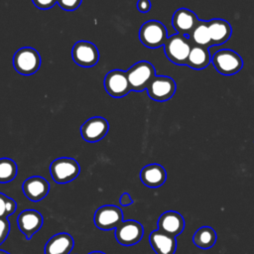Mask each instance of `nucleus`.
Wrapping results in <instances>:
<instances>
[{
  "mask_svg": "<svg viewBox=\"0 0 254 254\" xmlns=\"http://www.w3.org/2000/svg\"><path fill=\"white\" fill-rule=\"evenodd\" d=\"M132 91L141 92L147 89L151 80L156 76L154 65L147 61L135 63L126 71Z\"/></svg>",
  "mask_w": 254,
  "mask_h": 254,
  "instance_id": "nucleus-2",
  "label": "nucleus"
},
{
  "mask_svg": "<svg viewBox=\"0 0 254 254\" xmlns=\"http://www.w3.org/2000/svg\"><path fill=\"white\" fill-rule=\"evenodd\" d=\"M207 25L212 46L222 45L230 38L232 28L227 21L223 19H212L207 22Z\"/></svg>",
  "mask_w": 254,
  "mask_h": 254,
  "instance_id": "nucleus-20",
  "label": "nucleus"
},
{
  "mask_svg": "<svg viewBox=\"0 0 254 254\" xmlns=\"http://www.w3.org/2000/svg\"><path fill=\"white\" fill-rule=\"evenodd\" d=\"M32 1L37 8L42 10L50 9L58 3V0H32Z\"/></svg>",
  "mask_w": 254,
  "mask_h": 254,
  "instance_id": "nucleus-28",
  "label": "nucleus"
},
{
  "mask_svg": "<svg viewBox=\"0 0 254 254\" xmlns=\"http://www.w3.org/2000/svg\"><path fill=\"white\" fill-rule=\"evenodd\" d=\"M0 254H10V253L7 252V251H4V250H1V249H0Z\"/></svg>",
  "mask_w": 254,
  "mask_h": 254,
  "instance_id": "nucleus-32",
  "label": "nucleus"
},
{
  "mask_svg": "<svg viewBox=\"0 0 254 254\" xmlns=\"http://www.w3.org/2000/svg\"><path fill=\"white\" fill-rule=\"evenodd\" d=\"M149 242L156 254H175L177 239L160 230H154L149 235Z\"/></svg>",
  "mask_w": 254,
  "mask_h": 254,
  "instance_id": "nucleus-17",
  "label": "nucleus"
},
{
  "mask_svg": "<svg viewBox=\"0 0 254 254\" xmlns=\"http://www.w3.org/2000/svg\"><path fill=\"white\" fill-rule=\"evenodd\" d=\"M189 39L192 45L204 47L207 49L211 47L212 43H211L209 31H208L207 22L198 20L196 26L189 35Z\"/></svg>",
  "mask_w": 254,
  "mask_h": 254,
  "instance_id": "nucleus-23",
  "label": "nucleus"
},
{
  "mask_svg": "<svg viewBox=\"0 0 254 254\" xmlns=\"http://www.w3.org/2000/svg\"><path fill=\"white\" fill-rule=\"evenodd\" d=\"M197 22L196 15L187 8L178 9L172 18V25L175 30L185 36H189L191 33Z\"/></svg>",
  "mask_w": 254,
  "mask_h": 254,
  "instance_id": "nucleus-16",
  "label": "nucleus"
},
{
  "mask_svg": "<svg viewBox=\"0 0 254 254\" xmlns=\"http://www.w3.org/2000/svg\"><path fill=\"white\" fill-rule=\"evenodd\" d=\"M168 31L165 25L157 20H149L145 22L139 30V40L150 49H156L164 46Z\"/></svg>",
  "mask_w": 254,
  "mask_h": 254,
  "instance_id": "nucleus-4",
  "label": "nucleus"
},
{
  "mask_svg": "<svg viewBox=\"0 0 254 254\" xmlns=\"http://www.w3.org/2000/svg\"><path fill=\"white\" fill-rule=\"evenodd\" d=\"M211 58L207 48L192 45L187 61V65L193 69H203L209 64Z\"/></svg>",
  "mask_w": 254,
  "mask_h": 254,
  "instance_id": "nucleus-21",
  "label": "nucleus"
},
{
  "mask_svg": "<svg viewBox=\"0 0 254 254\" xmlns=\"http://www.w3.org/2000/svg\"><path fill=\"white\" fill-rule=\"evenodd\" d=\"M17 209L16 201L8 195L0 192V218H8Z\"/></svg>",
  "mask_w": 254,
  "mask_h": 254,
  "instance_id": "nucleus-25",
  "label": "nucleus"
},
{
  "mask_svg": "<svg viewBox=\"0 0 254 254\" xmlns=\"http://www.w3.org/2000/svg\"><path fill=\"white\" fill-rule=\"evenodd\" d=\"M74 241L66 232L57 233L52 236L45 246V254H69L73 248Z\"/></svg>",
  "mask_w": 254,
  "mask_h": 254,
  "instance_id": "nucleus-19",
  "label": "nucleus"
},
{
  "mask_svg": "<svg viewBox=\"0 0 254 254\" xmlns=\"http://www.w3.org/2000/svg\"><path fill=\"white\" fill-rule=\"evenodd\" d=\"M103 84L106 92L112 97L120 98L131 91L127 72L121 69H112L107 72Z\"/></svg>",
  "mask_w": 254,
  "mask_h": 254,
  "instance_id": "nucleus-8",
  "label": "nucleus"
},
{
  "mask_svg": "<svg viewBox=\"0 0 254 254\" xmlns=\"http://www.w3.org/2000/svg\"><path fill=\"white\" fill-rule=\"evenodd\" d=\"M13 65L17 72L23 75H31L40 68V54L34 48L23 47L14 54Z\"/></svg>",
  "mask_w": 254,
  "mask_h": 254,
  "instance_id": "nucleus-5",
  "label": "nucleus"
},
{
  "mask_svg": "<svg viewBox=\"0 0 254 254\" xmlns=\"http://www.w3.org/2000/svg\"><path fill=\"white\" fill-rule=\"evenodd\" d=\"M71 57L77 65L91 67L97 64L99 60V52L93 43L88 41H78L71 49Z\"/></svg>",
  "mask_w": 254,
  "mask_h": 254,
  "instance_id": "nucleus-10",
  "label": "nucleus"
},
{
  "mask_svg": "<svg viewBox=\"0 0 254 254\" xmlns=\"http://www.w3.org/2000/svg\"><path fill=\"white\" fill-rule=\"evenodd\" d=\"M192 44L189 37L182 34H174L167 38L164 44V51L167 58L179 65L187 64V61Z\"/></svg>",
  "mask_w": 254,
  "mask_h": 254,
  "instance_id": "nucleus-1",
  "label": "nucleus"
},
{
  "mask_svg": "<svg viewBox=\"0 0 254 254\" xmlns=\"http://www.w3.org/2000/svg\"><path fill=\"white\" fill-rule=\"evenodd\" d=\"M18 168L14 160L10 158L0 159V184H7L17 176Z\"/></svg>",
  "mask_w": 254,
  "mask_h": 254,
  "instance_id": "nucleus-24",
  "label": "nucleus"
},
{
  "mask_svg": "<svg viewBox=\"0 0 254 254\" xmlns=\"http://www.w3.org/2000/svg\"><path fill=\"white\" fill-rule=\"evenodd\" d=\"M88 254H105V253L101 252V251H92V252H90Z\"/></svg>",
  "mask_w": 254,
  "mask_h": 254,
  "instance_id": "nucleus-31",
  "label": "nucleus"
},
{
  "mask_svg": "<svg viewBox=\"0 0 254 254\" xmlns=\"http://www.w3.org/2000/svg\"><path fill=\"white\" fill-rule=\"evenodd\" d=\"M81 2L82 0H58V5L63 10L74 11L80 6Z\"/></svg>",
  "mask_w": 254,
  "mask_h": 254,
  "instance_id": "nucleus-26",
  "label": "nucleus"
},
{
  "mask_svg": "<svg viewBox=\"0 0 254 254\" xmlns=\"http://www.w3.org/2000/svg\"><path fill=\"white\" fill-rule=\"evenodd\" d=\"M137 9L141 13H147L151 9V1L150 0H138L137 1Z\"/></svg>",
  "mask_w": 254,
  "mask_h": 254,
  "instance_id": "nucleus-29",
  "label": "nucleus"
},
{
  "mask_svg": "<svg viewBox=\"0 0 254 254\" xmlns=\"http://www.w3.org/2000/svg\"><path fill=\"white\" fill-rule=\"evenodd\" d=\"M93 220L97 228L106 231L116 228L124 219L120 207L113 204H105L95 210Z\"/></svg>",
  "mask_w": 254,
  "mask_h": 254,
  "instance_id": "nucleus-7",
  "label": "nucleus"
},
{
  "mask_svg": "<svg viewBox=\"0 0 254 254\" xmlns=\"http://www.w3.org/2000/svg\"><path fill=\"white\" fill-rule=\"evenodd\" d=\"M211 62L214 68L223 75L235 74L243 66L241 57L234 51L227 49L215 52Z\"/></svg>",
  "mask_w": 254,
  "mask_h": 254,
  "instance_id": "nucleus-6",
  "label": "nucleus"
},
{
  "mask_svg": "<svg viewBox=\"0 0 254 254\" xmlns=\"http://www.w3.org/2000/svg\"><path fill=\"white\" fill-rule=\"evenodd\" d=\"M44 222L42 214L35 209H25L17 217V225L20 231L29 240L38 232Z\"/></svg>",
  "mask_w": 254,
  "mask_h": 254,
  "instance_id": "nucleus-13",
  "label": "nucleus"
},
{
  "mask_svg": "<svg viewBox=\"0 0 254 254\" xmlns=\"http://www.w3.org/2000/svg\"><path fill=\"white\" fill-rule=\"evenodd\" d=\"M216 239V232L210 226H201L194 232L192 236L193 244L201 249L211 248L215 244Z\"/></svg>",
  "mask_w": 254,
  "mask_h": 254,
  "instance_id": "nucleus-22",
  "label": "nucleus"
},
{
  "mask_svg": "<svg viewBox=\"0 0 254 254\" xmlns=\"http://www.w3.org/2000/svg\"><path fill=\"white\" fill-rule=\"evenodd\" d=\"M79 164L72 158H58L50 165L51 176L57 184L63 185L73 181L79 175Z\"/></svg>",
  "mask_w": 254,
  "mask_h": 254,
  "instance_id": "nucleus-3",
  "label": "nucleus"
},
{
  "mask_svg": "<svg viewBox=\"0 0 254 254\" xmlns=\"http://www.w3.org/2000/svg\"><path fill=\"white\" fill-rule=\"evenodd\" d=\"M176 82L172 77L156 75L147 86V92L151 99L163 102L172 98L176 92Z\"/></svg>",
  "mask_w": 254,
  "mask_h": 254,
  "instance_id": "nucleus-9",
  "label": "nucleus"
},
{
  "mask_svg": "<svg viewBox=\"0 0 254 254\" xmlns=\"http://www.w3.org/2000/svg\"><path fill=\"white\" fill-rule=\"evenodd\" d=\"M109 130L108 121L100 116H94L87 119L80 127L82 139L89 143L100 141Z\"/></svg>",
  "mask_w": 254,
  "mask_h": 254,
  "instance_id": "nucleus-12",
  "label": "nucleus"
},
{
  "mask_svg": "<svg viewBox=\"0 0 254 254\" xmlns=\"http://www.w3.org/2000/svg\"><path fill=\"white\" fill-rule=\"evenodd\" d=\"M10 232V223L8 218H0V245L6 240Z\"/></svg>",
  "mask_w": 254,
  "mask_h": 254,
  "instance_id": "nucleus-27",
  "label": "nucleus"
},
{
  "mask_svg": "<svg viewBox=\"0 0 254 254\" xmlns=\"http://www.w3.org/2000/svg\"><path fill=\"white\" fill-rule=\"evenodd\" d=\"M140 180L149 188H159L165 184L167 173L163 166L159 164H149L141 170Z\"/></svg>",
  "mask_w": 254,
  "mask_h": 254,
  "instance_id": "nucleus-18",
  "label": "nucleus"
},
{
  "mask_svg": "<svg viewBox=\"0 0 254 254\" xmlns=\"http://www.w3.org/2000/svg\"><path fill=\"white\" fill-rule=\"evenodd\" d=\"M158 230L177 237L185 229V218L183 215L175 210H168L162 213L158 219Z\"/></svg>",
  "mask_w": 254,
  "mask_h": 254,
  "instance_id": "nucleus-14",
  "label": "nucleus"
},
{
  "mask_svg": "<svg viewBox=\"0 0 254 254\" xmlns=\"http://www.w3.org/2000/svg\"><path fill=\"white\" fill-rule=\"evenodd\" d=\"M115 238L123 246H131L138 243L144 234L143 225L133 219L123 220L115 228Z\"/></svg>",
  "mask_w": 254,
  "mask_h": 254,
  "instance_id": "nucleus-11",
  "label": "nucleus"
},
{
  "mask_svg": "<svg viewBox=\"0 0 254 254\" xmlns=\"http://www.w3.org/2000/svg\"><path fill=\"white\" fill-rule=\"evenodd\" d=\"M23 192L25 196L31 201L38 202L44 199L50 190L49 182L40 176H33L24 181Z\"/></svg>",
  "mask_w": 254,
  "mask_h": 254,
  "instance_id": "nucleus-15",
  "label": "nucleus"
},
{
  "mask_svg": "<svg viewBox=\"0 0 254 254\" xmlns=\"http://www.w3.org/2000/svg\"><path fill=\"white\" fill-rule=\"evenodd\" d=\"M119 202H120V204L122 206H128V205H131L134 201H133V199L131 198V196H130V194L128 192H123L120 195Z\"/></svg>",
  "mask_w": 254,
  "mask_h": 254,
  "instance_id": "nucleus-30",
  "label": "nucleus"
}]
</instances>
